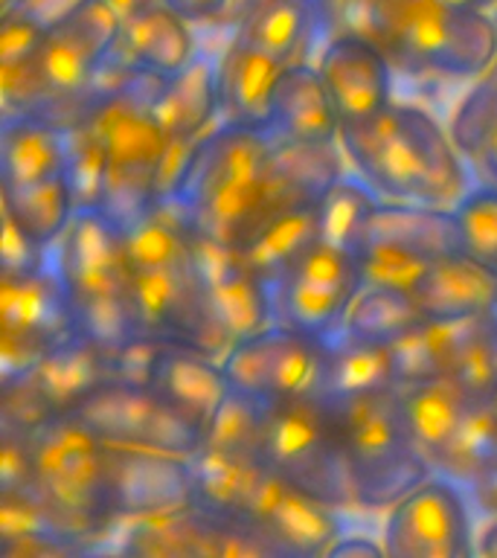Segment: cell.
Returning <instances> with one entry per match:
<instances>
[{
	"label": "cell",
	"mask_w": 497,
	"mask_h": 558,
	"mask_svg": "<svg viewBox=\"0 0 497 558\" xmlns=\"http://www.w3.org/2000/svg\"><path fill=\"white\" fill-rule=\"evenodd\" d=\"M338 146H303L221 122L195 143L169 201L192 230L244 247L277 213L326 195L343 172Z\"/></svg>",
	"instance_id": "obj_1"
},
{
	"label": "cell",
	"mask_w": 497,
	"mask_h": 558,
	"mask_svg": "<svg viewBox=\"0 0 497 558\" xmlns=\"http://www.w3.org/2000/svg\"><path fill=\"white\" fill-rule=\"evenodd\" d=\"M122 239L134 279L140 335L225 357L233 343L213 317L192 259L190 225L174 201L151 204L137 221L122 227Z\"/></svg>",
	"instance_id": "obj_2"
},
{
	"label": "cell",
	"mask_w": 497,
	"mask_h": 558,
	"mask_svg": "<svg viewBox=\"0 0 497 558\" xmlns=\"http://www.w3.org/2000/svg\"><path fill=\"white\" fill-rule=\"evenodd\" d=\"M340 148L381 198L453 209L471 190L453 137L416 105L392 102L373 122L343 125Z\"/></svg>",
	"instance_id": "obj_3"
},
{
	"label": "cell",
	"mask_w": 497,
	"mask_h": 558,
	"mask_svg": "<svg viewBox=\"0 0 497 558\" xmlns=\"http://www.w3.org/2000/svg\"><path fill=\"white\" fill-rule=\"evenodd\" d=\"M56 259L68 286L73 331L111 352L140 338L134 279L117 221L102 209H76L56 244Z\"/></svg>",
	"instance_id": "obj_4"
},
{
	"label": "cell",
	"mask_w": 497,
	"mask_h": 558,
	"mask_svg": "<svg viewBox=\"0 0 497 558\" xmlns=\"http://www.w3.org/2000/svg\"><path fill=\"white\" fill-rule=\"evenodd\" d=\"M373 41L410 76L474 78L497 68V21L448 0H378Z\"/></svg>",
	"instance_id": "obj_5"
},
{
	"label": "cell",
	"mask_w": 497,
	"mask_h": 558,
	"mask_svg": "<svg viewBox=\"0 0 497 558\" xmlns=\"http://www.w3.org/2000/svg\"><path fill=\"white\" fill-rule=\"evenodd\" d=\"M160 82V76L137 70L120 90L85 113L105 148V201L99 209L120 227L157 204V178L169 148V137L151 111Z\"/></svg>",
	"instance_id": "obj_6"
},
{
	"label": "cell",
	"mask_w": 497,
	"mask_h": 558,
	"mask_svg": "<svg viewBox=\"0 0 497 558\" xmlns=\"http://www.w3.org/2000/svg\"><path fill=\"white\" fill-rule=\"evenodd\" d=\"M329 404L352 471L355 509L387 512L410 488L434 474L431 462L413 445L399 384Z\"/></svg>",
	"instance_id": "obj_7"
},
{
	"label": "cell",
	"mask_w": 497,
	"mask_h": 558,
	"mask_svg": "<svg viewBox=\"0 0 497 558\" xmlns=\"http://www.w3.org/2000/svg\"><path fill=\"white\" fill-rule=\"evenodd\" d=\"M265 462L279 477L294 483L335 509H355L352 471L335 410L320 392H303L296 399L268 404Z\"/></svg>",
	"instance_id": "obj_8"
},
{
	"label": "cell",
	"mask_w": 497,
	"mask_h": 558,
	"mask_svg": "<svg viewBox=\"0 0 497 558\" xmlns=\"http://www.w3.org/2000/svg\"><path fill=\"white\" fill-rule=\"evenodd\" d=\"M33 492L90 535L111 530L108 445L76 416H52L33 430Z\"/></svg>",
	"instance_id": "obj_9"
},
{
	"label": "cell",
	"mask_w": 497,
	"mask_h": 558,
	"mask_svg": "<svg viewBox=\"0 0 497 558\" xmlns=\"http://www.w3.org/2000/svg\"><path fill=\"white\" fill-rule=\"evenodd\" d=\"M120 29L122 21L105 0H87L76 15L47 33L35 56V70L47 94V113L41 120L56 122V117H68V129L70 122L85 117V90L94 82L96 70L117 50Z\"/></svg>",
	"instance_id": "obj_10"
},
{
	"label": "cell",
	"mask_w": 497,
	"mask_h": 558,
	"mask_svg": "<svg viewBox=\"0 0 497 558\" xmlns=\"http://www.w3.org/2000/svg\"><path fill=\"white\" fill-rule=\"evenodd\" d=\"M70 416L85 422L105 445H122V448L195 457L207 439L198 425H192L172 404H166L163 396H157L148 384L122 381V378L102 384Z\"/></svg>",
	"instance_id": "obj_11"
},
{
	"label": "cell",
	"mask_w": 497,
	"mask_h": 558,
	"mask_svg": "<svg viewBox=\"0 0 497 558\" xmlns=\"http://www.w3.org/2000/svg\"><path fill=\"white\" fill-rule=\"evenodd\" d=\"M471 497L445 474H431L396 500L384 518L381 544L390 558H465L477 553Z\"/></svg>",
	"instance_id": "obj_12"
},
{
	"label": "cell",
	"mask_w": 497,
	"mask_h": 558,
	"mask_svg": "<svg viewBox=\"0 0 497 558\" xmlns=\"http://www.w3.org/2000/svg\"><path fill=\"white\" fill-rule=\"evenodd\" d=\"M361 288L364 277L355 253L317 242L270 286L274 320L317 340L329 338L343 326Z\"/></svg>",
	"instance_id": "obj_13"
},
{
	"label": "cell",
	"mask_w": 497,
	"mask_h": 558,
	"mask_svg": "<svg viewBox=\"0 0 497 558\" xmlns=\"http://www.w3.org/2000/svg\"><path fill=\"white\" fill-rule=\"evenodd\" d=\"M221 364L235 392L262 404H279L317 390L323 340L282 323H270L268 329L235 340Z\"/></svg>",
	"instance_id": "obj_14"
},
{
	"label": "cell",
	"mask_w": 497,
	"mask_h": 558,
	"mask_svg": "<svg viewBox=\"0 0 497 558\" xmlns=\"http://www.w3.org/2000/svg\"><path fill=\"white\" fill-rule=\"evenodd\" d=\"M192 506V457L108 445V514L113 526L186 512Z\"/></svg>",
	"instance_id": "obj_15"
},
{
	"label": "cell",
	"mask_w": 497,
	"mask_h": 558,
	"mask_svg": "<svg viewBox=\"0 0 497 558\" xmlns=\"http://www.w3.org/2000/svg\"><path fill=\"white\" fill-rule=\"evenodd\" d=\"M190 244L195 270H198L209 308L218 329L225 331L230 343L268 329L274 320V294L270 282L253 270L242 247L216 242L209 235L190 227Z\"/></svg>",
	"instance_id": "obj_16"
},
{
	"label": "cell",
	"mask_w": 497,
	"mask_h": 558,
	"mask_svg": "<svg viewBox=\"0 0 497 558\" xmlns=\"http://www.w3.org/2000/svg\"><path fill=\"white\" fill-rule=\"evenodd\" d=\"M122 526H125V544L120 553L129 556H274L268 541L253 526L213 514L201 506L151 521L122 523Z\"/></svg>",
	"instance_id": "obj_17"
},
{
	"label": "cell",
	"mask_w": 497,
	"mask_h": 558,
	"mask_svg": "<svg viewBox=\"0 0 497 558\" xmlns=\"http://www.w3.org/2000/svg\"><path fill=\"white\" fill-rule=\"evenodd\" d=\"M338 512L270 469L244 523L268 541L274 556H326V549L343 535Z\"/></svg>",
	"instance_id": "obj_18"
},
{
	"label": "cell",
	"mask_w": 497,
	"mask_h": 558,
	"mask_svg": "<svg viewBox=\"0 0 497 558\" xmlns=\"http://www.w3.org/2000/svg\"><path fill=\"white\" fill-rule=\"evenodd\" d=\"M323 85L338 108L340 129L373 122L392 105V61L369 38L340 35L323 44L317 59Z\"/></svg>",
	"instance_id": "obj_19"
},
{
	"label": "cell",
	"mask_w": 497,
	"mask_h": 558,
	"mask_svg": "<svg viewBox=\"0 0 497 558\" xmlns=\"http://www.w3.org/2000/svg\"><path fill=\"white\" fill-rule=\"evenodd\" d=\"M146 384L204 434L218 416L227 396L233 392L221 357L163 340H157Z\"/></svg>",
	"instance_id": "obj_20"
},
{
	"label": "cell",
	"mask_w": 497,
	"mask_h": 558,
	"mask_svg": "<svg viewBox=\"0 0 497 558\" xmlns=\"http://www.w3.org/2000/svg\"><path fill=\"white\" fill-rule=\"evenodd\" d=\"M21 378H26V384L38 392L52 416H70L102 384L117 378V352L99 347L78 331H70Z\"/></svg>",
	"instance_id": "obj_21"
},
{
	"label": "cell",
	"mask_w": 497,
	"mask_h": 558,
	"mask_svg": "<svg viewBox=\"0 0 497 558\" xmlns=\"http://www.w3.org/2000/svg\"><path fill=\"white\" fill-rule=\"evenodd\" d=\"M0 331L38 340L44 347L73 331L68 286L56 256L50 265L29 274L0 277Z\"/></svg>",
	"instance_id": "obj_22"
},
{
	"label": "cell",
	"mask_w": 497,
	"mask_h": 558,
	"mask_svg": "<svg viewBox=\"0 0 497 558\" xmlns=\"http://www.w3.org/2000/svg\"><path fill=\"white\" fill-rule=\"evenodd\" d=\"M288 64L242 41L227 44L218 61V111L221 122L239 129L270 131L274 94Z\"/></svg>",
	"instance_id": "obj_23"
},
{
	"label": "cell",
	"mask_w": 497,
	"mask_h": 558,
	"mask_svg": "<svg viewBox=\"0 0 497 558\" xmlns=\"http://www.w3.org/2000/svg\"><path fill=\"white\" fill-rule=\"evenodd\" d=\"M357 244H381L436 262L460 253V227L451 207L387 198L375 204Z\"/></svg>",
	"instance_id": "obj_24"
},
{
	"label": "cell",
	"mask_w": 497,
	"mask_h": 558,
	"mask_svg": "<svg viewBox=\"0 0 497 558\" xmlns=\"http://www.w3.org/2000/svg\"><path fill=\"white\" fill-rule=\"evenodd\" d=\"M425 320H471L497 312V274L469 259L465 253H451L436 259L410 291Z\"/></svg>",
	"instance_id": "obj_25"
},
{
	"label": "cell",
	"mask_w": 497,
	"mask_h": 558,
	"mask_svg": "<svg viewBox=\"0 0 497 558\" xmlns=\"http://www.w3.org/2000/svg\"><path fill=\"white\" fill-rule=\"evenodd\" d=\"M270 131L288 143L303 146H335L340 143V117L323 85L317 64H288L274 94Z\"/></svg>",
	"instance_id": "obj_26"
},
{
	"label": "cell",
	"mask_w": 497,
	"mask_h": 558,
	"mask_svg": "<svg viewBox=\"0 0 497 558\" xmlns=\"http://www.w3.org/2000/svg\"><path fill=\"white\" fill-rule=\"evenodd\" d=\"M68 131L41 117H3L0 129V190L68 174Z\"/></svg>",
	"instance_id": "obj_27"
},
{
	"label": "cell",
	"mask_w": 497,
	"mask_h": 558,
	"mask_svg": "<svg viewBox=\"0 0 497 558\" xmlns=\"http://www.w3.org/2000/svg\"><path fill=\"white\" fill-rule=\"evenodd\" d=\"M317 35V0H259L239 17L233 38L282 64H296L305 61Z\"/></svg>",
	"instance_id": "obj_28"
},
{
	"label": "cell",
	"mask_w": 497,
	"mask_h": 558,
	"mask_svg": "<svg viewBox=\"0 0 497 558\" xmlns=\"http://www.w3.org/2000/svg\"><path fill=\"white\" fill-rule=\"evenodd\" d=\"M155 120L169 140H201L213 131L218 111V68L207 56H195L174 76L163 78L151 102Z\"/></svg>",
	"instance_id": "obj_29"
},
{
	"label": "cell",
	"mask_w": 497,
	"mask_h": 558,
	"mask_svg": "<svg viewBox=\"0 0 497 558\" xmlns=\"http://www.w3.org/2000/svg\"><path fill=\"white\" fill-rule=\"evenodd\" d=\"M396 366L390 347L369 343L338 329L323 338V364L317 392L326 401H349L357 396L396 387Z\"/></svg>",
	"instance_id": "obj_30"
},
{
	"label": "cell",
	"mask_w": 497,
	"mask_h": 558,
	"mask_svg": "<svg viewBox=\"0 0 497 558\" xmlns=\"http://www.w3.org/2000/svg\"><path fill=\"white\" fill-rule=\"evenodd\" d=\"M117 52L129 61L131 68L160 78L174 76L178 70L186 68L198 56L190 21L166 3L146 9L137 17L125 21L120 29Z\"/></svg>",
	"instance_id": "obj_31"
},
{
	"label": "cell",
	"mask_w": 497,
	"mask_h": 558,
	"mask_svg": "<svg viewBox=\"0 0 497 558\" xmlns=\"http://www.w3.org/2000/svg\"><path fill=\"white\" fill-rule=\"evenodd\" d=\"M268 471L270 465L259 457L218 451V448L201 445V451L192 457L195 506L244 523L253 497L268 477Z\"/></svg>",
	"instance_id": "obj_32"
},
{
	"label": "cell",
	"mask_w": 497,
	"mask_h": 558,
	"mask_svg": "<svg viewBox=\"0 0 497 558\" xmlns=\"http://www.w3.org/2000/svg\"><path fill=\"white\" fill-rule=\"evenodd\" d=\"M401 408L408 418V430L413 436L422 457L431 462L443 453V448L457 434L471 399L451 381V378H434V381L399 384Z\"/></svg>",
	"instance_id": "obj_33"
},
{
	"label": "cell",
	"mask_w": 497,
	"mask_h": 558,
	"mask_svg": "<svg viewBox=\"0 0 497 558\" xmlns=\"http://www.w3.org/2000/svg\"><path fill=\"white\" fill-rule=\"evenodd\" d=\"M323 242L320 233V201L317 204H300V207L282 209L244 244L242 251L253 270L265 282H277L291 265L303 259L314 244Z\"/></svg>",
	"instance_id": "obj_34"
},
{
	"label": "cell",
	"mask_w": 497,
	"mask_h": 558,
	"mask_svg": "<svg viewBox=\"0 0 497 558\" xmlns=\"http://www.w3.org/2000/svg\"><path fill=\"white\" fill-rule=\"evenodd\" d=\"M497 469V399L471 401L457 434L434 460L436 474L451 477L462 488Z\"/></svg>",
	"instance_id": "obj_35"
},
{
	"label": "cell",
	"mask_w": 497,
	"mask_h": 558,
	"mask_svg": "<svg viewBox=\"0 0 497 558\" xmlns=\"http://www.w3.org/2000/svg\"><path fill=\"white\" fill-rule=\"evenodd\" d=\"M471 320H422L413 331L404 338L396 340L390 347L392 366H396V378L399 384H419L445 378L451 369L453 357L460 352L462 340L469 338Z\"/></svg>",
	"instance_id": "obj_36"
},
{
	"label": "cell",
	"mask_w": 497,
	"mask_h": 558,
	"mask_svg": "<svg viewBox=\"0 0 497 558\" xmlns=\"http://www.w3.org/2000/svg\"><path fill=\"white\" fill-rule=\"evenodd\" d=\"M0 195H3V213L15 218V225L44 247H56L76 216V201L68 174L29 183L21 190H0Z\"/></svg>",
	"instance_id": "obj_37"
},
{
	"label": "cell",
	"mask_w": 497,
	"mask_h": 558,
	"mask_svg": "<svg viewBox=\"0 0 497 558\" xmlns=\"http://www.w3.org/2000/svg\"><path fill=\"white\" fill-rule=\"evenodd\" d=\"M422 320H425V314L419 312L413 294L396 291V288L364 286L349 305L347 320L340 329L361 340H369V343L392 347L396 340L416 329Z\"/></svg>",
	"instance_id": "obj_38"
},
{
	"label": "cell",
	"mask_w": 497,
	"mask_h": 558,
	"mask_svg": "<svg viewBox=\"0 0 497 558\" xmlns=\"http://www.w3.org/2000/svg\"><path fill=\"white\" fill-rule=\"evenodd\" d=\"M451 137L486 183H497V68L460 102L451 120Z\"/></svg>",
	"instance_id": "obj_39"
},
{
	"label": "cell",
	"mask_w": 497,
	"mask_h": 558,
	"mask_svg": "<svg viewBox=\"0 0 497 558\" xmlns=\"http://www.w3.org/2000/svg\"><path fill=\"white\" fill-rule=\"evenodd\" d=\"M381 195L361 174L340 172L326 195L320 198V233L323 242L355 253L357 239Z\"/></svg>",
	"instance_id": "obj_40"
},
{
	"label": "cell",
	"mask_w": 497,
	"mask_h": 558,
	"mask_svg": "<svg viewBox=\"0 0 497 558\" xmlns=\"http://www.w3.org/2000/svg\"><path fill=\"white\" fill-rule=\"evenodd\" d=\"M445 378H451L471 401L497 399V312L471 323L469 338L462 340Z\"/></svg>",
	"instance_id": "obj_41"
},
{
	"label": "cell",
	"mask_w": 497,
	"mask_h": 558,
	"mask_svg": "<svg viewBox=\"0 0 497 558\" xmlns=\"http://www.w3.org/2000/svg\"><path fill=\"white\" fill-rule=\"evenodd\" d=\"M265 430H268V404L256 399H247L242 392H230L227 401L207 427L204 445L218 448V451L247 453V457H262L265 451Z\"/></svg>",
	"instance_id": "obj_42"
},
{
	"label": "cell",
	"mask_w": 497,
	"mask_h": 558,
	"mask_svg": "<svg viewBox=\"0 0 497 558\" xmlns=\"http://www.w3.org/2000/svg\"><path fill=\"white\" fill-rule=\"evenodd\" d=\"M453 216L460 227V253L497 274V183L465 192Z\"/></svg>",
	"instance_id": "obj_43"
},
{
	"label": "cell",
	"mask_w": 497,
	"mask_h": 558,
	"mask_svg": "<svg viewBox=\"0 0 497 558\" xmlns=\"http://www.w3.org/2000/svg\"><path fill=\"white\" fill-rule=\"evenodd\" d=\"M70 163L68 181L76 209H99L105 201V148L87 117H78L68 129Z\"/></svg>",
	"instance_id": "obj_44"
},
{
	"label": "cell",
	"mask_w": 497,
	"mask_h": 558,
	"mask_svg": "<svg viewBox=\"0 0 497 558\" xmlns=\"http://www.w3.org/2000/svg\"><path fill=\"white\" fill-rule=\"evenodd\" d=\"M357 268L364 277V286L396 288V291H413L425 270L434 265L431 259H419L410 253L381 247V244H357L355 247Z\"/></svg>",
	"instance_id": "obj_45"
},
{
	"label": "cell",
	"mask_w": 497,
	"mask_h": 558,
	"mask_svg": "<svg viewBox=\"0 0 497 558\" xmlns=\"http://www.w3.org/2000/svg\"><path fill=\"white\" fill-rule=\"evenodd\" d=\"M375 3L378 0H317L320 35H326V41L340 35H357L373 41Z\"/></svg>",
	"instance_id": "obj_46"
},
{
	"label": "cell",
	"mask_w": 497,
	"mask_h": 558,
	"mask_svg": "<svg viewBox=\"0 0 497 558\" xmlns=\"http://www.w3.org/2000/svg\"><path fill=\"white\" fill-rule=\"evenodd\" d=\"M0 442V492L33 488V430H21L3 422Z\"/></svg>",
	"instance_id": "obj_47"
},
{
	"label": "cell",
	"mask_w": 497,
	"mask_h": 558,
	"mask_svg": "<svg viewBox=\"0 0 497 558\" xmlns=\"http://www.w3.org/2000/svg\"><path fill=\"white\" fill-rule=\"evenodd\" d=\"M56 247H44L15 225V218L3 213V239H0V277L29 274L50 265Z\"/></svg>",
	"instance_id": "obj_48"
},
{
	"label": "cell",
	"mask_w": 497,
	"mask_h": 558,
	"mask_svg": "<svg viewBox=\"0 0 497 558\" xmlns=\"http://www.w3.org/2000/svg\"><path fill=\"white\" fill-rule=\"evenodd\" d=\"M44 33L41 26H35L33 21H26L17 12H3L0 15V68H12L21 61H29L41 50Z\"/></svg>",
	"instance_id": "obj_49"
},
{
	"label": "cell",
	"mask_w": 497,
	"mask_h": 558,
	"mask_svg": "<svg viewBox=\"0 0 497 558\" xmlns=\"http://www.w3.org/2000/svg\"><path fill=\"white\" fill-rule=\"evenodd\" d=\"M87 0H12L3 12H17L26 21H33L35 26H41L44 33H50L59 24H64L68 17H73L78 9L85 7Z\"/></svg>",
	"instance_id": "obj_50"
},
{
	"label": "cell",
	"mask_w": 497,
	"mask_h": 558,
	"mask_svg": "<svg viewBox=\"0 0 497 558\" xmlns=\"http://www.w3.org/2000/svg\"><path fill=\"white\" fill-rule=\"evenodd\" d=\"M166 7L174 9L190 24H218L225 17L230 0H166Z\"/></svg>",
	"instance_id": "obj_51"
},
{
	"label": "cell",
	"mask_w": 497,
	"mask_h": 558,
	"mask_svg": "<svg viewBox=\"0 0 497 558\" xmlns=\"http://www.w3.org/2000/svg\"><path fill=\"white\" fill-rule=\"evenodd\" d=\"M326 556L329 558H338V556L384 558L387 556V549H384V544H375L373 538H366V535H340V538L326 549Z\"/></svg>",
	"instance_id": "obj_52"
},
{
	"label": "cell",
	"mask_w": 497,
	"mask_h": 558,
	"mask_svg": "<svg viewBox=\"0 0 497 558\" xmlns=\"http://www.w3.org/2000/svg\"><path fill=\"white\" fill-rule=\"evenodd\" d=\"M465 492H469L471 504L477 506L480 512H486L488 518L497 514V469L488 471L486 477H480L477 483H471Z\"/></svg>",
	"instance_id": "obj_53"
},
{
	"label": "cell",
	"mask_w": 497,
	"mask_h": 558,
	"mask_svg": "<svg viewBox=\"0 0 497 558\" xmlns=\"http://www.w3.org/2000/svg\"><path fill=\"white\" fill-rule=\"evenodd\" d=\"M105 3H108V7L113 9V15L120 17L122 24H125V21H131V17H137L140 12L160 7V3H166V0H105Z\"/></svg>",
	"instance_id": "obj_54"
},
{
	"label": "cell",
	"mask_w": 497,
	"mask_h": 558,
	"mask_svg": "<svg viewBox=\"0 0 497 558\" xmlns=\"http://www.w3.org/2000/svg\"><path fill=\"white\" fill-rule=\"evenodd\" d=\"M477 553L480 556H497V514L488 518V523L477 535Z\"/></svg>",
	"instance_id": "obj_55"
},
{
	"label": "cell",
	"mask_w": 497,
	"mask_h": 558,
	"mask_svg": "<svg viewBox=\"0 0 497 558\" xmlns=\"http://www.w3.org/2000/svg\"><path fill=\"white\" fill-rule=\"evenodd\" d=\"M253 3H259V0H230V7H227L225 17L218 21V24H227V21H233V24H239V17L247 12V9L253 7Z\"/></svg>",
	"instance_id": "obj_56"
},
{
	"label": "cell",
	"mask_w": 497,
	"mask_h": 558,
	"mask_svg": "<svg viewBox=\"0 0 497 558\" xmlns=\"http://www.w3.org/2000/svg\"><path fill=\"white\" fill-rule=\"evenodd\" d=\"M448 3H457V7L477 9V12H492L497 9V0H448Z\"/></svg>",
	"instance_id": "obj_57"
},
{
	"label": "cell",
	"mask_w": 497,
	"mask_h": 558,
	"mask_svg": "<svg viewBox=\"0 0 497 558\" xmlns=\"http://www.w3.org/2000/svg\"><path fill=\"white\" fill-rule=\"evenodd\" d=\"M9 3H12V0H3V7H9Z\"/></svg>",
	"instance_id": "obj_58"
},
{
	"label": "cell",
	"mask_w": 497,
	"mask_h": 558,
	"mask_svg": "<svg viewBox=\"0 0 497 558\" xmlns=\"http://www.w3.org/2000/svg\"><path fill=\"white\" fill-rule=\"evenodd\" d=\"M495 21H497V15H495Z\"/></svg>",
	"instance_id": "obj_59"
}]
</instances>
